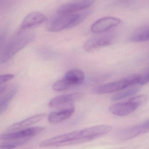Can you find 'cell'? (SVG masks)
Listing matches in <instances>:
<instances>
[{
    "instance_id": "6da1fadb",
    "label": "cell",
    "mask_w": 149,
    "mask_h": 149,
    "mask_svg": "<svg viewBox=\"0 0 149 149\" xmlns=\"http://www.w3.org/2000/svg\"><path fill=\"white\" fill-rule=\"evenodd\" d=\"M26 30H18L6 44L0 53V63L8 61L34 40V33Z\"/></svg>"
},
{
    "instance_id": "7a4b0ae2",
    "label": "cell",
    "mask_w": 149,
    "mask_h": 149,
    "mask_svg": "<svg viewBox=\"0 0 149 149\" xmlns=\"http://www.w3.org/2000/svg\"><path fill=\"white\" fill-rule=\"evenodd\" d=\"M90 14L89 11L69 14H58L48 24L47 30L56 32L75 27L83 22Z\"/></svg>"
},
{
    "instance_id": "3957f363",
    "label": "cell",
    "mask_w": 149,
    "mask_h": 149,
    "mask_svg": "<svg viewBox=\"0 0 149 149\" xmlns=\"http://www.w3.org/2000/svg\"><path fill=\"white\" fill-rule=\"evenodd\" d=\"M84 72L78 69L70 70L66 73L63 79L55 82L52 88L56 91H62L70 88L80 86L85 80Z\"/></svg>"
},
{
    "instance_id": "277c9868",
    "label": "cell",
    "mask_w": 149,
    "mask_h": 149,
    "mask_svg": "<svg viewBox=\"0 0 149 149\" xmlns=\"http://www.w3.org/2000/svg\"><path fill=\"white\" fill-rule=\"evenodd\" d=\"M45 130L42 127H33L26 128L20 130L9 132L0 135V140H21V139L31 138L39 134Z\"/></svg>"
},
{
    "instance_id": "5b68a950",
    "label": "cell",
    "mask_w": 149,
    "mask_h": 149,
    "mask_svg": "<svg viewBox=\"0 0 149 149\" xmlns=\"http://www.w3.org/2000/svg\"><path fill=\"white\" fill-rule=\"evenodd\" d=\"M113 39V35L110 33H104L94 36L85 42L83 49L86 51H92L100 47L110 45Z\"/></svg>"
},
{
    "instance_id": "8992f818",
    "label": "cell",
    "mask_w": 149,
    "mask_h": 149,
    "mask_svg": "<svg viewBox=\"0 0 149 149\" xmlns=\"http://www.w3.org/2000/svg\"><path fill=\"white\" fill-rule=\"evenodd\" d=\"M131 86L127 77L116 81L97 86L94 92L97 94H105L119 92Z\"/></svg>"
},
{
    "instance_id": "52a82bcc",
    "label": "cell",
    "mask_w": 149,
    "mask_h": 149,
    "mask_svg": "<svg viewBox=\"0 0 149 149\" xmlns=\"http://www.w3.org/2000/svg\"><path fill=\"white\" fill-rule=\"evenodd\" d=\"M121 22L120 19L113 17H103L95 22L91 26V31L96 34L107 32L119 25Z\"/></svg>"
},
{
    "instance_id": "ba28073f",
    "label": "cell",
    "mask_w": 149,
    "mask_h": 149,
    "mask_svg": "<svg viewBox=\"0 0 149 149\" xmlns=\"http://www.w3.org/2000/svg\"><path fill=\"white\" fill-rule=\"evenodd\" d=\"M95 0H72L60 6L57 10L58 14L75 13L91 6Z\"/></svg>"
},
{
    "instance_id": "9c48e42d",
    "label": "cell",
    "mask_w": 149,
    "mask_h": 149,
    "mask_svg": "<svg viewBox=\"0 0 149 149\" xmlns=\"http://www.w3.org/2000/svg\"><path fill=\"white\" fill-rule=\"evenodd\" d=\"M111 126L107 124L96 125L79 130V138H87L90 141L97 139L112 130Z\"/></svg>"
},
{
    "instance_id": "30bf717a",
    "label": "cell",
    "mask_w": 149,
    "mask_h": 149,
    "mask_svg": "<svg viewBox=\"0 0 149 149\" xmlns=\"http://www.w3.org/2000/svg\"><path fill=\"white\" fill-rule=\"evenodd\" d=\"M82 93H76L59 95L53 98L49 102V106L52 108L63 107L67 105L72 106V103L79 100L84 96Z\"/></svg>"
},
{
    "instance_id": "8fae6325",
    "label": "cell",
    "mask_w": 149,
    "mask_h": 149,
    "mask_svg": "<svg viewBox=\"0 0 149 149\" xmlns=\"http://www.w3.org/2000/svg\"><path fill=\"white\" fill-rule=\"evenodd\" d=\"M139 106L130 98L124 102L113 104L109 108V112L117 116H125L135 111Z\"/></svg>"
},
{
    "instance_id": "7c38bea8",
    "label": "cell",
    "mask_w": 149,
    "mask_h": 149,
    "mask_svg": "<svg viewBox=\"0 0 149 149\" xmlns=\"http://www.w3.org/2000/svg\"><path fill=\"white\" fill-rule=\"evenodd\" d=\"M79 130H76L57 136L42 141L40 143L39 146L44 148L60 147L63 143L79 137Z\"/></svg>"
},
{
    "instance_id": "4fadbf2b",
    "label": "cell",
    "mask_w": 149,
    "mask_h": 149,
    "mask_svg": "<svg viewBox=\"0 0 149 149\" xmlns=\"http://www.w3.org/2000/svg\"><path fill=\"white\" fill-rule=\"evenodd\" d=\"M46 16L42 13L34 12L28 14L25 17L20 25L19 30H26L34 26L39 25L47 22Z\"/></svg>"
},
{
    "instance_id": "5bb4252c",
    "label": "cell",
    "mask_w": 149,
    "mask_h": 149,
    "mask_svg": "<svg viewBox=\"0 0 149 149\" xmlns=\"http://www.w3.org/2000/svg\"><path fill=\"white\" fill-rule=\"evenodd\" d=\"M46 117L45 113L39 114L29 117L27 119L16 123L10 126L8 128V132H13L16 130H20L26 128L30 126L36 124L41 121Z\"/></svg>"
},
{
    "instance_id": "9a60e30c",
    "label": "cell",
    "mask_w": 149,
    "mask_h": 149,
    "mask_svg": "<svg viewBox=\"0 0 149 149\" xmlns=\"http://www.w3.org/2000/svg\"><path fill=\"white\" fill-rule=\"evenodd\" d=\"M74 112V108L72 106L58 112H52L48 116V121L52 124L60 123L70 117Z\"/></svg>"
},
{
    "instance_id": "2e32d148",
    "label": "cell",
    "mask_w": 149,
    "mask_h": 149,
    "mask_svg": "<svg viewBox=\"0 0 149 149\" xmlns=\"http://www.w3.org/2000/svg\"><path fill=\"white\" fill-rule=\"evenodd\" d=\"M129 39L134 42H142L149 41V25L138 29L131 35Z\"/></svg>"
},
{
    "instance_id": "e0dca14e",
    "label": "cell",
    "mask_w": 149,
    "mask_h": 149,
    "mask_svg": "<svg viewBox=\"0 0 149 149\" xmlns=\"http://www.w3.org/2000/svg\"><path fill=\"white\" fill-rule=\"evenodd\" d=\"M142 134V132L141 125V124L130 127L122 130L121 132H120L119 136L121 140L125 141L133 139L136 136Z\"/></svg>"
},
{
    "instance_id": "ac0fdd59",
    "label": "cell",
    "mask_w": 149,
    "mask_h": 149,
    "mask_svg": "<svg viewBox=\"0 0 149 149\" xmlns=\"http://www.w3.org/2000/svg\"><path fill=\"white\" fill-rule=\"evenodd\" d=\"M140 89L141 86L139 85L130 86L121 90V91L114 95L111 98V100L113 101L120 100L135 94L140 91Z\"/></svg>"
},
{
    "instance_id": "d6986e66",
    "label": "cell",
    "mask_w": 149,
    "mask_h": 149,
    "mask_svg": "<svg viewBox=\"0 0 149 149\" xmlns=\"http://www.w3.org/2000/svg\"><path fill=\"white\" fill-rule=\"evenodd\" d=\"M17 92V88L14 87L0 98V114L2 113L7 109L10 102L15 97Z\"/></svg>"
},
{
    "instance_id": "ffe728a7",
    "label": "cell",
    "mask_w": 149,
    "mask_h": 149,
    "mask_svg": "<svg viewBox=\"0 0 149 149\" xmlns=\"http://www.w3.org/2000/svg\"><path fill=\"white\" fill-rule=\"evenodd\" d=\"M30 138L14 140L9 142L5 143L0 144V149H14L22 146L29 141Z\"/></svg>"
},
{
    "instance_id": "44dd1931",
    "label": "cell",
    "mask_w": 149,
    "mask_h": 149,
    "mask_svg": "<svg viewBox=\"0 0 149 149\" xmlns=\"http://www.w3.org/2000/svg\"><path fill=\"white\" fill-rule=\"evenodd\" d=\"M15 75L12 74H5L0 75V86L4 83L11 80L14 79Z\"/></svg>"
},
{
    "instance_id": "7402d4cb",
    "label": "cell",
    "mask_w": 149,
    "mask_h": 149,
    "mask_svg": "<svg viewBox=\"0 0 149 149\" xmlns=\"http://www.w3.org/2000/svg\"><path fill=\"white\" fill-rule=\"evenodd\" d=\"M149 82V71L143 74H141L139 86H143Z\"/></svg>"
},
{
    "instance_id": "603a6c76",
    "label": "cell",
    "mask_w": 149,
    "mask_h": 149,
    "mask_svg": "<svg viewBox=\"0 0 149 149\" xmlns=\"http://www.w3.org/2000/svg\"><path fill=\"white\" fill-rule=\"evenodd\" d=\"M142 129V134H146L149 132V119L145 122L141 124Z\"/></svg>"
},
{
    "instance_id": "cb8c5ba5",
    "label": "cell",
    "mask_w": 149,
    "mask_h": 149,
    "mask_svg": "<svg viewBox=\"0 0 149 149\" xmlns=\"http://www.w3.org/2000/svg\"><path fill=\"white\" fill-rule=\"evenodd\" d=\"M6 39V34L4 33H0V48L3 45Z\"/></svg>"
},
{
    "instance_id": "d4e9b609",
    "label": "cell",
    "mask_w": 149,
    "mask_h": 149,
    "mask_svg": "<svg viewBox=\"0 0 149 149\" xmlns=\"http://www.w3.org/2000/svg\"><path fill=\"white\" fill-rule=\"evenodd\" d=\"M6 86H0V96L3 94L6 90Z\"/></svg>"
}]
</instances>
